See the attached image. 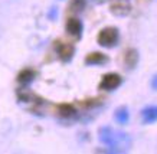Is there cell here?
<instances>
[{
    "label": "cell",
    "instance_id": "6da1fadb",
    "mask_svg": "<svg viewBox=\"0 0 157 154\" xmlns=\"http://www.w3.org/2000/svg\"><path fill=\"white\" fill-rule=\"evenodd\" d=\"M98 135H100L101 143L111 148L108 150L109 153H123V150L120 148L127 150L130 147V143H131L130 137L125 133L114 131L111 127H101L98 131Z\"/></svg>",
    "mask_w": 157,
    "mask_h": 154
},
{
    "label": "cell",
    "instance_id": "7a4b0ae2",
    "mask_svg": "<svg viewBox=\"0 0 157 154\" xmlns=\"http://www.w3.org/2000/svg\"><path fill=\"white\" fill-rule=\"evenodd\" d=\"M118 38H120V33H118V29L114 28V26H107L104 29L101 30L98 33V43L104 48H113L117 45L118 42Z\"/></svg>",
    "mask_w": 157,
    "mask_h": 154
},
{
    "label": "cell",
    "instance_id": "3957f363",
    "mask_svg": "<svg viewBox=\"0 0 157 154\" xmlns=\"http://www.w3.org/2000/svg\"><path fill=\"white\" fill-rule=\"evenodd\" d=\"M121 82H123V79H121L118 73L115 72L105 73L100 82V89H102V91H114L121 85Z\"/></svg>",
    "mask_w": 157,
    "mask_h": 154
},
{
    "label": "cell",
    "instance_id": "277c9868",
    "mask_svg": "<svg viewBox=\"0 0 157 154\" xmlns=\"http://www.w3.org/2000/svg\"><path fill=\"white\" fill-rule=\"evenodd\" d=\"M67 32L74 38H81L82 35V23L79 19H75V17H71L68 19L67 22Z\"/></svg>",
    "mask_w": 157,
    "mask_h": 154
},
{
    "label": "cell",
    "instance_id": "5b68a950",
    "mask_svg": "<svg viewBox=\"0 0 157 154\" xmlns=\"http://www.w3.org/2000/svg\"><path fill=\"white\" fill-rule=\"evenodd\" d=\"M141 120L144 124H153L157 121V105H148L141 110Z\"/></svg>",
    "mask_w": 157,
    "mask_h": 154
},
{
    "label": "cell",
    "instance_id": "8992f818",
    "mask_svg": "<svg viewBox=\"0 0 157 154\" xmlns=\"http://www.w3.org/2000/svg\"><path fill=\"white\" fill-rule=\"evenodd\" d=\"M58 53H59V56H61L62 61H71L72 56H74V53H75V48L69 43H62L58 46Z\"/></svg>",
    "mask_w": 157,
    "mask_h": 154
},
{
    "label": "cell",
    "instance_id": "52a82bcc",
    "mask_svg": "<svg viewBox=\"0 0 157 154\" xmlns=\"http://www.w3.org/2000/svg\"><path fill=\"white\" fill-rule=\"evenodd\" d=\"M138 62V52L136 49H128L124 55V63L128 69H134Z\"/></svg>",
    "mask_w": 157,
    "mask_h": 154
},
{
    "label": "cell",
    "instance_id": "ba28073f",
    "mask_svg": "<svg viewBox=\"0 0 157 154\" xmlns=\"http://www.w3.org/2000/svg\"><path fill=\"white\" fill-rule=\"evenodd\" d=\"M108 61V58L105 56L104 53H100V52H94V53H90L88 56L85 58V63L86 65H102Z\"/></svg>",
    "mask_w": 157,
    "mask_h": 154
},
{
    "label": "cell",
    "instance_id": "9c48e42d",
    "mask_svg": "<svg viewBox=\"0 0 157 154\" xmlns=\"http://www.w3.org/2000/svg\"><path fill=\"white\" fill-rule=\"evenodd\" d=\"M114 118L118 124H121V125L127 124L130 120V112H128V110H127V107H120V108H117L114 112Z\"/></svg>",
    "mask_w": 157,
    "mask_h": 154
},
{
    "label": "cell",
    "instance_id": "30bf717a",
    "mask_svg": "<svg viewBox=\"0 0 157 154\" xmlns=\"http://www.w3.org/2000/svg\"><path fill=\"white\" fill-rule=\"evenodd\" d=\"M33 79H35V72L32 69H23V71L17 75V81H19L22 85H29Z\"/></svg>",
    "mask_w": 157,
    "mask_h": 154
},
{
    "label": "cell",
    "instance_id": "8fae6325",
    "mask_svg": "<svg viewBox=\"0 0 157 154\" xmlns=\"http://www.w3.org/2000/svg\"><path fill=\"white\" fill-rule=\"evenodd\" d=\"M111 12L115 16H127L130 13V6L123 5V3H117V5L111 6Z\"/></svg>",
    "mask_w": 157,
    "mask_h": 154
},
{
    "label": "cell",
    "instance_id": "7c38bea8",
    "mask_svg": "<svg viewBox=\"0 0 157 154\" xmlns=\"http://www.w3.org/2000/svg\"><path fill=\"white\" fill-rule=\"evenodd\" d=\"M59 114L62 117H71L75 114V108H74V105H69V104H62L59 107Z\"/></svg>",
    "mask_w": 157,
    "mask_h": 154
},
{
    "label": "cell",
    "instance_id": "4fadbf2b",
    "mask_svg": "<svg viewBox=\"0 0 157 154\" xmlns=\"http://www.w3.org/2000/svg\"><path fill=\"white\" fill-rule=\"evenodd\" d=\"M86 6V0H72L71 10L72 12H82Z\"/></svg>",
    "mask_w": 157,
    "mask_h": 154
},
{
    "label": "cell",
    "instance_id": "5bb4252c",
    "mask_svg": "<svg viewBox=\"0 0 157 154\" xmlns=\"http://www.w3.org/2000/svg\"><path fill=\"white\" fill-rule=\"evenodd\" d=\"M151 88L154 89V91H157V73L151 78Z\"/></svg>",
    "mask_w": 157,
    "mask_h": 154
},
{
    "label": "cell",
    "instance_id": "9a60e30c",
    "mask_svg": "<svg viewBox=\"0 0 157 154\" xmlns=\"http://www.w3.org/2000/svg\"><path fill=\"white\" fill-rule=\"evenodd\" d=\"M94 3H97V5H100V3H104V2H107V0H92Z\"/></svg>",
    "mask_w": 157,
    "mask_h": 154
}]
</instances>
